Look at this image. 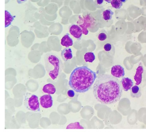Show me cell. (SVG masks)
Masks as SVG:
<instances>
[{
	"label": "cell",
	"instance_id": "cell-2",
	"mask_svg": "<svg viewBox=\"0 0 146 134\" xmlns=\"http://www.w3.org/2000/svg\"><path fill=\"white\" fill-rule=\"evenodd\" d=\"M96 78L95 72L86 66L77 67L70 75L68 84L76 93H85L90 89Z\"/></svg>",
	"mask_w": 146,
	"mask_h": 134
},
{
	"label": "cell",
	"instance_id": "cell-18",
	"mask_svg": "<svg viewBox=\"0 0 146 134\" xmlns=\"http://www.w3.org/2000/svg\"><path fill=\"white\" fill-rule=\"evenodd\" d=\"M95 55L94 54L91 52H88L85 54L84 59L87 62L92 63L95 60Z\"/></svg>",
	"mask_w": 146,
	"mask_h": 134
},
{
	"label": "cell",
	"instance_id": "cell-12",
	"mask_svg": "<svg viewBox=\"0 0 146 134\" xmlns=\"http://www.w3.org/2000/svg\"><path fill=\"white\" fill-rule=\"evenodd\" d=\"M61 44L62 46L66 47L72 46L73 40L72 38L70 37L69 34L67 33L64 35L61 40Z\"/></svg>",
	"mask_w": 146,
	"mask_h": 134
},
{
	"label": "cell",
	"instance_id": "cell-24",
	"mask_svg": "<svg viewBox=\"0 0 146 134\" xmlns=\"http://www.w3.org/2000/svg\"><path fill=\"white\" fill-rule=\"evenodd\" d=\"M27 0H17V3L18 4H22L27 1Z\"/></svg>",
	"mask_w": 146,
	"mask_h": 134
},
{
	"label": "cell",
	"instance_id": "cell-20",
	"mask_svg": "<svg viewBox=\"0 0 146 134\" xmlns=\"http://www.w3.org/2000/svg\"><path fill=\"white\" fill-rule=\"evenodd\" d=\"M66 129H84V128L79 123V122H76L72 123L67 126Z\"/></svg>",
	"mask_w": 146,
	"mask_h": 134
},
{
	"label": "cell",
	"instance_id": "cell-23",
	"mask_svg": "<svg viewBox=\"0 0 146 134\" xmlns=\"http://www.w3.org/2000/svg\"><path fill=\"white\" fill-rule=\"evenodd\" d=\"M104 0H96L95 3L97 5H101L103 4Z\"/></svg>",
	"mask_w": 146,
	"mask_h": 134
},
{
	"label": "cell",
	"instance_id": "cell-16",
	"mask_svg": "<svg viewBox=\"0 0 146 134\" xmlns=\"http://www.w3.org/2000/svg\"><path fill=\"white\" fill-rule=\"evenodd\" d=\"M114 13L112 10L108 9L105 10L102 13V18L105 21H110L112 19Z\"/></svg>",
	"mask_w": 146,
	"mask_h": 134
},
{
	"label": "cell",
	"instance_id": "cell-13",
	"mask_svg": "<svg viewBox=\"0 0 146 134\" xmlns=\"http://www.w3.org/2000/svg\"><path fill=\"white\" fill-rule=\"evenodd\" d=\"M130 94L131 97L133 98H139L141 95V88L137 85L132 86Z\"/></svg>",
	"mask_w": 146,
	"mask_h": 134
},
{
	"label": "cell",
	"instance_id": "cell-5",
	"mask_svg": "<svg viewBox=\"0 0 146 134\" xmlns=\"http://www.w3.org/2000/svg\"><path fill=\"white\" fill-rule=\"evenodd\" d=\"M95 23V21L94 18L90 15H87L84 19V23L82 25H80V26L82 28L83 33L85 35H87L88 31L87 30L88 27H90Z\"/></svg>",
	"mask_w": 146,
	"mask_h": 134
},
{
	"label": "cell",
	"instance_id": "cell-21",
	"mask_svg": "<svg viewBox=\"0 0 146 134\" xmlns=\"http://www.w3.org/2000/svg\"><path fill=\"white\" fill-rule=\"evenodd\" d=\"M110 3L112 7L116 9H119L123 6V3L120 0H112Z\"/></svg>",
	"mask_w": 146,
	"mask_h": 134
},
{
	"label": "cell",
	"instance_id": "cell-25",
	"mask_svg": "<svg viewBox=\"0 0 146 134\" xmlns=\"http://www.w3.org/2000/svg\"><path fill=\"white\" fill-rule=\"evenodd\" d=\"M104 1L108 3H110L112 0H104Z\"/></svg>",
	"mask_w": 146,
	"mask_h": 134
},
{
	"label": "cell",
	"instance_id": "cell-19",
	"mask_svg": "<svg viewBox=\"0 0 146 134\" xmlns=\"http://www.w3.org/2000/svg\"><path fill=\"white\" fill-rule=\"evenodd\" d=\"M98 39L100 41H104L108 38L107 33L104 30H101L97 35Z\"/></svg>",
	"mask_w": 146,
	"mask_h": 134
},
{
	"label": "cell",
	"instance_id": "cell-6",
	"mask_svg": "<svg viewBox=\"0 0 146 134\" xmlns=\"http://www.w3.org/2000/svg\"><path fill=\"white\" fill-rule=\"evenodd\" d=\"M69 33L71 35L76 38L78 40H80L82 38L83 31L80 26L77 25H72L69 28Z\"/></svg>",
	"mask_w": 146,
	"mask_h": 134
},
{
	"label": "cell",
	"instance_id": "cell-17",
	"mask_svg": "<svg viewBox=\"0 0 146 134\" xmlns=\"http://www.w3.org/2000/svg\"><path fill=\"white\" fill-rule=\"evenodd\" d=\"M104 50L110 55L114 54L115 53V48L113 45L112 44L109 43H106L104 45Z\"/></svg>",
	"mask_w": 146,
	"mask_h": 134
},
{
	"label": "cell",
	"instance_id": "cell-9",
	"mask_svg": "<svg viewBox=\"0 0 146 134\" xmlns=\"http://www.w3.org/2000/svg\"><path fill=\"white\" fill-rule=\"evenodd\" d=\"M143 72H144V68L141 64L137 68L135 74L134 76V79L136 82V85H139L141 83Z\"/></svg>",
	"mask_w": 146,
	"mask_h": 134
},
{
	"label": "cell",
	"instance_id": "cell-15",
	"mask_svg": "<svg viewBox=\"0 0 146 134\" xmlns=\"http://www.w3.org/2000/svg\"><path fill=\"white\" fill-rule=\"evenodd\" d=\"M15 16H13L8 11H5V28L9 27L13 21Z\"/></svg>",
	"mask_w": 146,
	"mask_h": 134
},
{
	"label": "cell",
	"instance_id": "cell-8",
	"mask_svg": "<svg viewBox=\"0 0 146 134\" xmlns=\"http://www.w3.org/2000/svg\"><path fill=\"white\" fill-rule=\"evenodd\" d=\"M111 74L117 78L123 77L125 76V72L123 66L120 65L113 66L111 68Z\"/></svg>",
	"mask_w": 146,
	"mask_h": 134
},
{
	"label": "cell",
	"instance_id": "cell-3",
	"mask_svg": "<svg viewBox=\"0 0 146 134\" xmlns=\"http://www.w3.org/2000/svg\"><path fill=\"white\" fill-rule=\"evenodd\" d=\"M44 62L47 73L53 80H55L62 72V61L59 56L55 54L48 53L44 56Z\"/></svg>",
	"mask_w": 146,
	"mask_h": 134
},
{
	"label": "cell",
	"instance_id": "cell-10",
	"mask_svg": "<svg viewBox=\"0 0 146 134\" xmlns=\"http://www.w3.org/2000/svg\"><path fill=\"white\" fill-rule=\"evenodd\" d=\"M122 88L125 92H127L131 89L134 83L133 81L128 77H123L121 81Z\"/></svg>",
	"mask_w": 146,
	"mask_h": 134
},
{
	"label": "cell",
	"instance_id": "cell-14",
	"mask_svg": "<svg viewBox=\"0 0 146 134\" xmlns=\"http://www.w3.org/2000/svg\"><path fill=\"white\" fill-rule=\"evenodd\" d=\"M42 91L44 92L49 94H54L56 92V89L53 84H48L43 87Z\"/></svg>",
	"mask_w": 146,
	"mask_h": 134
},
{
	"label": "cell",
	"instance_id": "cell-1",
	"mask_svg": "<svg viewBox=\"0 0 146 134\" xmlns=\"http://www.w3.org/2000/svg\"><path fill=\"white\" fill-rule=\"evenodd\" d=\"M121 82L109 74L100 75L94 84V96L96 100L104 105H111L118 101L123 94Z\"/></svg>",
	"mask_w": 146,
	"mask_h": 134
},
{
	"label": "cell",
	"instance_id": "cell-22",
	"mask_svg": "<svg viewBox=\"0 0 146 134\" xmlns=\"http://www.w3.org/2000/svg\"><path fill=\"white\" fill-rule=\"evenodd\" d=\"M67 94L69 97L73 98L74 97L75 93L74 90H69L67 92Z\"/></svg>",
	"mask_w": 146,
	"mask_h": 134
},
{
	"label": "cell",
	"instance_id": "cell-7",
	"mask_svg": "<svg viewBox=\"0 0 146 134\" xmlns=\"http://www.w3.org/2000/svg\"><path fill=\"white\" fill-rule=\"evenodd\" d=\"M41 106L44 108H48L52 107L53 103V100L50 94L44 95L40 98Z\"/></svg>",
	"mask_w": 146,
	"mask_h": 134
},
{
	"label": "cell",
	"instance_id": "cell-11",
	"mask_svg": "<svg viewBox=\"0 0 146 134\" xmlns=\"http://www.w3.org/2000/svg\"><path fill=\"white\" fill-rule=\"evenodd\" d=\"M61 56L65 62L69 61L73 58L72 49L69 47L64 48L61 53Z\"/></svg>",
	"mask_w": 146,
	"mask_h": 134
},
{
	"label": "cell",
	"instance_id": "cell-4",
	"mask_svg": "<svg viewBox=\"0 0 146 134\" xmlns=\"http://www.w3.org/2000/svg\"><path fill=\"white\" fill-rule=\"evenodd\" d=\"M24 104L30 111L35 112H39L40 111L38 97L35 95L26 93L25 96Z\"/></svg>",
	"mask_w": 146,
	"mask_h": 134
},
{
	"label": "cell",
	"instance_id": "cell-26",
	"mask_svg": "<svg viewBox=\"0 0 146 134\" xmlns=\"http://www.w3.org/2000/svg\"><path fill=\"white\" fill-rule=\"evenodd\" d=\"M127 1V0H120V1L123 3H125Z\"/></svg>",
	"mask_w": 146,
	"mask_h": 134
}]
</instances>
